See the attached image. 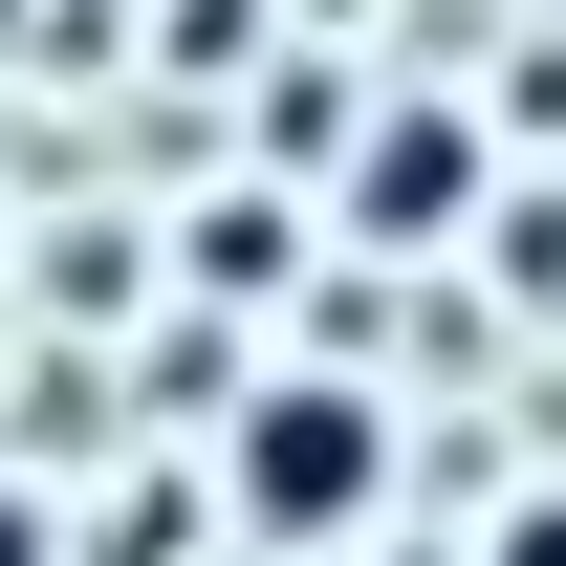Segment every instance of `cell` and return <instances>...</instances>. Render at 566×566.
Masks as SVG:
<instances>
[{"instance_id":"obj_1","label":"cell","mask_w":566,"mask_h":566,"mask_svg":"<svg viewBox=\"0 0 566 566\" xmlns=\"http://www.w3.org/2000/svg\"><path fill=\"white\" fill-rule=\"evenodd\" d=\"M218 523L283 545V566L370 545V523H392V392H370V370H262L240 436H218Z\"/></svg>"},{"instance_id":"obj_2","label":"cell","mask_w":566,"mask_h":566,"mask_svg":"<svg viewBox=\"0 0 566 566\" xmlns=\"http://www.w3.org/2000/svg\"><path fill=\"white\" fill-rule=\"evenodd\" d=\"M327 197H349V240H370V262H436V240H480L501 153H480V109H436V87H392L370 132H327Z\"/></svg>"},{"instance_id":"obj_3","label":"cell","mask_w":566,"mask_h":566,"mask_svg":"<svg viewBox=\"0 0 566 566\" xmlns=\"http://www.w3.org/2000/svg\"><path fill=\"white\" fill-rule=\"evenodd\" d=\"M480 566H566V480H501L480 501Z\"/></svg>"},{"instance_id":"obj_4","label":"cell","mask_w":566,"mask_h":566,"mask_svg":"<svg viewBox=\"0 0 566 566\" xmlns=\"http://www.w3.org/2000/svg\"><path fill=\"white\" fill-rule=\"evenodd\" d=\"M0 566H66V523H44V480H0Z\"/></svg>"}]
</instances>
